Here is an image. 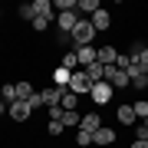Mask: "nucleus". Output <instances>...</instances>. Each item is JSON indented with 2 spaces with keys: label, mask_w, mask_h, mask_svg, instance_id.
Returning a JSON list of instances; mask_svg holds the SVG:
<instances>
[{
  "label": "nucleus",
  "mask_w": 148,
  "mask_h": 148,
  "mask_svg": "<svg viewBox=\"0 0 148 148\" xmlns=\"http://www.w3.org/2000/svg\"><path fill=\"white\" fill-rule=\"evenodd\" d=\"M69 40H73V49L92 46V40H95V27H92L89 20H79V23H76V30L69 33Z\"/></svg>",
  "instance_id": "obj_1"
},
{
  "label": "nucleus",
  "mask_w": 148,
  "mask_h": 148,
  "mask_svg": "<svg viewBox=\"0 0 148 148\" xmlns=\"http://www.w3.org/2000/svg\"><path fill=\"white\" fill-rule=\"evenodd\" d=\"M112 89H125V86H132V79H128V73L125 69H119V66H106V76H102Z\"/></svg>",
  "instance_id": "obj_2"
},
{
  "label": "nucleus",
  "mask_w": 148,
  "mask_h": 148,
  "mask_svg": "<svg viewBox=\"0 0 148 148\" xmlns=\"http://www.w3.org/2000/svg\"><path fill=\"white\" fill-rule=\"evenodd\" d=\"M89 89H92V82H89V76H86V69H76L73 79H69V92L73 95H89Z\"/></svg>",
  "instance_id": "obj_3"
},
{
  "label": "nucleus",
  "mask_w": 148,
  "mask_h": 148,
  "mask_svg": "<svg viewBox=\"0 0 148 148\" xmlns=\"http://www.w3.org/2000/svg\"><path fill=\"white\" fill-rule=\"evenodd\" d=\"M112 92H115V89H112L106 79H102V82H92V89H89V95H92L95 106H106V102H112Z\"/></svg>",
  "instance_id": "obj_4"
},
{
  "label": "nucleus",
  "mask_w": 148,
  "mask_h": 148,
  "mask_svg": "<svg viewBox=\"0 0 148 148\" xmlns=\"http://www.w3.org/2000/svg\"><path fill=\"white\" fill-rule=\"evenodd\" d=\"M63 92L66 89H59V86H46L40 95H43V109H56L59 102H63Z\"/></svg>",
  "instance_id": "obj_5"
},
{
  "label": "nucleus",
  "mask_w": 148,
  "mask_h": 148,
  "mask_svg": "<svg viewBox=\"0 0 148 148\" xmlns=\"http://www.w3.org/2000/svg\"><path fill=\"white\" fill-rule=\"evenodd\" d=\"M115 122H119L122 128H128V125H135V122H138L135 109H132V102H128V106H119V109H115Z\"/></svg>",
  "instance_id": "obj_6"
},
{
  "label": "nucleus",
  "mask_w": 148,
  "mask_h": 148,
  "mask_svg": "<svg viewBox=\"0 0 148 148\" xmlns=\"http://www.w3.org/2000/svg\"><path fill=\"white\" fill-rule=\"evenodd\" d=\"M76 23H79V13H56V27H59V33H73L76 30Z\"/></svg>",
  "instance_id": "obj_7"
},
{
  "label": "nucleus",
  "mask_w": 148,
  "mask_h": 148,
  "mask_svg": "<svg viewBox=\"0 0 148 148\" xmlns=\"http://www.w3.org/2000/svg\"><path fill=\"white\" fill-rule=\"evenodd\" d=\"M7 115H10L13 122H27L33 115V109H30V102H13V106L7 109Z\"/></svg>",
  "instance_id": "obj_8"
},
{
  "label": "nucleus",
  "mask_w": 148,
  "mask_h": 148,
  "mask_svg": "<svg viewBox=\"0 0 148 148\" xmlns=\"http://www.w3.org/2000/svg\"><path fill=\"white\" fill-rule=\"evenodd\" d=\"M79 128H82V132H89V135H95V132L102 128V115H99V112H89V115H82Z\"/></svg>",
  "instance_id": "obj_9"
},
{
  "label": "nucleus",
  "mask_w": 148,
  "mask_h": 148,
  "mask_svg": "<svg viewBox=\"0 0 148 148\" xmlns=\"http://www.w3.org/2000/svg\"><path fill=\"white\" fill-rule=\"evenodd\" d=\"M95 145H102V148H115V128L102 125L99 132H95Z\"/></svg>",
  "instance_id": "obj_10"
},
{
  "label": "nucleus",
  "mask_w": 148,
  "mask_h": 148,
  "mask_svg": "<svg viewBox=\"0 0 148 148\" xmlns=\"http://www.w3.org/2000/svg\"><path fill=\"white\" fill-rule=\"evenodd\" d=\"M95 59H99L102 66H115L119 49H115V46H99V49H95Z\"/></svg>",
  "instance_id": "obj_11"
},
{
  "label": "nucleus",
  "mask_w": 148,
  "mask_h": 148,
  "mask_svg": "<svg viewBox=\"0 0 148 148\" xmlns=\"http://www.w3.org/2000/svg\"><path fill=\"white\" fill-rule=\"evenodd\" d=\"M128 56L135 59V66L142 69V73H148V46H138V43H135V46H132V53H128Z\"/></svg>",
  "instance_id": "obj_12"
},
{
  "label": "nucleus",
  "mask_w": 148,
  "mask_h": 148,
  "mask_svg": "<svg viewBox=\"0 0 148 148\" xmlns=\"http://www.w3.org/2000/svg\"><path fill=\"white\" fill-rule=\"evenodd\" d=\"M89 23H92L95 30H109V27H112V13H109V10H95V13L89 16Z\"/></svg>",
  "instance_id": "obj_13"
},
{
  "label": "nucleus",
  "mask_w": 148,
  "mask_h": 148,
  "mask_svg": "<svg viewBox=\"0 0 148 148\" xmlns=\"http://www.w3.org/2000/svg\"><path fill=\"white\" fill-rule=\"evenodd\" d=\"M30 95H36V89H33V82L20 79V82H16V102H30Z\"/></svg>",
  "instance_id": "obj_14"
},
{
  "label": "nucleus",
  "mask_w": 148,
  "mask_h": 148,
  "mask_svg": "<svg viewBox=\"0 0 148 148\" xmlns=\"http://www.w3.org/2000/svg\"><path fill=\"white\" fill-rule=\"evenodd\" d=\"M69 79H73V73H69V69H63V66H56V69H53V86H59V89H69Z\"/></svg>",
  "instance_id": "obj_15"
},
{
  "label": "nucleus",
  "mask_w": 148,
  "mask_h": 148,
  "mask_svg": "<svg viewBox=\"0 0 148 148\" xmlns=\"http://www.w3.org/2000/svg\"><path fill=\"white\" fill-rule=\"evenodd\" d=\"M76 56H79V66H92V63H99V59H95V46H82V49H76Z\"/></svg>",
  "instance_id": "obj_16"
},
{
  "label": "nucleus",
  "mask_w": 148,
  "mask_h": 148,
  "mask_svg": "<svg viewBox=\"0 0 148 148\" xmlns=\"http://www.w3.org/2000/svg\"><path fill=\"white\" fill-rule=\"evenodd\" d=\"M95 10H102V3L99 0H76V13H95Z\"/></svg>",
  "instance_id": "obj_17"
},
{
  "label": "nucleus",
  "mask_w": 148,
  "mask_h": 148,
  "mask_svg": "<svg viewBox=\"0 0 148 148\" xmlns=\"http://www.w3.org/2000/svg\"><path fill=\"white\" fill-rule=\"evenodd\" d=\"M59 66L69 69V73H76L79 69V56H76V49H69V53H63V59H59Z\"/></svg>",
  "instance_id": "obj_18"
},
{
  "label": "nucleus",
  "mask_w": 148,
  "mask_h": 148,
  "mask_svg": "<svg viewBox=\"0 0 148 148\" xmlns=\"http://www.w3.org/2000/svg\"><path fill=\"white\" fill-rule=\"evenodd\" d=\"M59 122H63V128H79L82 115H79V109H76V112H63V115H59Z\"/></svg>",
  "instance_id": "obj_19"
},
{
  "label": "nucleus",
  "mask_w": 148,
  "mask_h": 148,
  "mask_svg": "<svg viewBox=\"0 0 148 148\" xmlns=\"http://www.w3.org/2000/svg\"><path fill=\"white\" fill-rule=\"evenodd\" d=\"M33 13H36V16H49V13H56V10H53V0H33Z\"/></svg>",
  "instance_id": "obj_20"
},
{
  "label": "nucleus",
  "mask_w": 148,
  "mask_h": 148,
  "mask_svg": "<svg viewBox=\"0 0 148 148\" xmlns=\"http://www.w3.org/2000/svg\"><path fill=\"white\" fill-rule=\"evenodd\" d=\"M76 106H79V95H73V92H63V102H59V109L63 112H76Z\"/></svg>",
  "instance_id": "obj_21"
},
{
  "label": "nucleus",
  "mask_w": 148,
  "mask_h": 148,
  "mask_svg": "<svg viewBox=\"0 0 148 148\" xmlns=\"http://www.w3.org/2000/svg\"><path fill=\"white\" fill-rule=\"evenodd\" d=\"M86 76H89V82H102V76H106V66H102V63L86 66Z\"/></svg>",
  "instance_id": "obj_22"
},
{
  "label": "nucleus",
  "mask_w": 148,
  "mask_h": 148,
  "mask_svg": "<svg viewBox=\"0 0 148 148\" xmlns=\"http://www.w3.org/2000/svg\"><path fill=\"white\" fill-rule=\"evenodd\" d=\"M53 20H56V13H49V16H36V20H33L30 27L36 30V33H43V30H49V23H53Z\"/></svg>",
  "instance_id": "obj_23"
},
{
  "label": "nucleus",
  "mask_w": 148,
  "mask_h": 148,
  "mask_svg": "<svg viewBox=\"0 0 148 148\" xmlns=\"http://www.w3.org/2000/svg\"><path fill=\"white\" fill-rule=\"evenodd\" d=\"M76 145H79V148H89V145H95V135L82 132V128H76Z\"/></svg>",
  "instance_id": "obj_24"
},
{
  "label": "nucleus",
  "mask_w": 148,
  "mask_h": 148,
  "mask_svg": "<svg viewBox=\"0 0 148 148\" xmlns=\"http://www.w3.org/2000/svg\"><path fill=\"white\" fill-rule=\"evenodd\" d=\"M53 10L56 13H73L76 10V0H53Z\"/></svg>",
  "instance_id": "obj_25"
},
{
  "label": "nucleus",
  "mask_w": 148,
  "mask_h": 148,
  "mask_svg": "<svg viewBox=\"0 0 148 148\" xmlns=\"http://www.w3.org/2000/svg\"><path fill=\"white\" fill-rule=\"evenodd\" d=\"M16 16H20V20H36V13H33V3H20V7H16Z\"/></svg>",
  "instance_id": "obj_26"
},
{
  "label": "nucleus",
  "mask_w": 148,
  "mask_h": 148,
  "mask_svg": "<svg viewBox=\"0 0 148 148\" xmlns=\"http://www.w3.org/2000/svg\"><path fill=\"white\" fill-rule=\"evenodd\" d=\"M63 132H66V128H63V122H59V119H49V125H46V135H49V138H59Z\"/></svg>",
  "instance_id": "obj_27"
},
{
  "label": "nucleus",
  "mask_w": 148,
  "mask_h": 148,
  "mask_svg": "<svg viewBox=\"0 0 148 148\" xmlns=\"http://www.w3.org/2000/svg\"><path fill=\"white\" fill-rule=\"evenodd\" d=\"M0 89H3V102L13 106V102H16V82H7V86H0Z\"/></svg>",
  "instance_id": "obj_28"
},
{
  "label": "nucleus",
  "mask_w": 148,
  "mask_h": 148,
  "mask_svg": "<svg viewBox=\"0 0 148 148\" xmlns=\"http://www.w3.org/2000/svg\"><path fill=\"white\" fill-rule=\"evenodd\" d=\"M132 89H138V92H148V73H138V76H132Z\"/></svg>",
  "instance_id": "obj_29"
},
{
  "label": "nucleus",
  "mask_w": 148,
  "mask_h": 148,
  "mask_svg": "<svg viewBox=\"0 0 148 148\" xmlns=\"http://www.w3.org/2000/svg\"><path fill=\"white\" fill-rule=\"evenodd\" d=\"M132 109H135V115L142 119V122L148 119V99H135V102H132Z\"/></svg>",
  "instance_id": "obj_30"
},
{
  "label": "nucleus",
  "mask_w": 148,
  "mask_h": 148,
  "mask_svg": "<svg viewBox=\"0 0 148 148\" xmlns=\"http://www.w3.org/2000/svg\"><path fill=\"white\" fill-rule=\"evenodd\" d=\"M135 138H138V142H148V125H145V122L135 125Z\"/></svg>",
  "instance_id": "obj_31"
},
{
  "label": "nucleus",
  "mask_w": 148,
  "mask_h": 148,
  "mask_svg": "<svg viewBox=\"0 0 148 148\" xmlns=\"http://www.w3.org/2000/svg\"><path fill=\"white\" fill-rule=\"evenodd\" d=\"M132 63H135V59L128 56V53H119V59H115V66H119V69H128Z\"/></svg>",
  "instance_id": "obj_32"
},
{
  "label": "nucleus",
  "mask_w": 148,
  "mask_h": 148,
  "mask_svg": "<svg viewBox=\"0 0 148 148\" xmlns=\"http://www.w3.org/2000/svg\"><path fill=\"white\" fill-rule=\"evenodd\" d=\"M30 109H33V112L43 109V95H40V92H36V95H30Z\"/></svg>",
  "instance_id": "obj_33"
},
{
  "label": "nucleus",
  "mask_w": 148,
  "mask_h": 148,
  "mask_svg": "<svg viewBox=\"0 0 148 148\" xmlns=\"http://www.w3.org/2000/svg\"><path fill=\"white\" fill-rule=\"evenodd\" d=\"M128 148H148V142H138V138H135V142L128 145Z\"/></svg>",
  "instance_id": "obj_34"
},
{
  "label": "nucleus",
  "mask_w": 148,
  "mask_h": 148,
  "mask_svg": "<svg viewBox=\"0 0 148 148\" xmlns=\"http://www.w3.org/2000/svg\"><path fill=\"white\" fill-rule=\"evenodd\" d=\"M115 148H128V145H115Z\"/></svg>",
  "instance_id": "obj_35"
},
{
  "label": "nucleus",
  "mask_w": 148,
  "mask_h": 148,
  "mask_svg": "<svg viewBox=\"0 0 148 148\" xmlns=\"http://www.w3.org/2000/svg\"><path fill=\"white\" fill-rule=\"evenodd\" d=\"M0 16H3V10H0Z\"/></svg>",
  "instance_id": "obj_36"
},
{
  "label": "nucleus",
  "mask_w": 148,
  "mask_h": 148,
  "mask_svg": "<svg viewBox=\"0 0 148 148\" xmlns=\"http://www.w3.org/2000/svg\"><path fill=\"white\" fill-rule=\"evenodd\" d=\"M145 125H148V119H145Z\"/></svg>",
  "instance_id": "obj_37"
}]
</instances>
